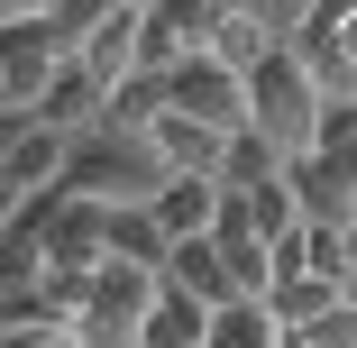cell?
I'll list each match as a JSON object with an SVG mask.
<instances>
[{
  "label": "cell",
  "instance_id": "obj_18",
  "mask_svg": "<svg viewBox=\"0 0 357 348\" xmlns=\"http://www.w3.org/2000/svg\"><path fill=\"white\" fill-rule=\"evenodd\" d=\"M0 348H74L64 321H0Z\"/></svg>",
  "mask_w": 357,
  "mask_h": 348
},
{
  "label": "cell",
  "instance_id": "obj_17",
  "mask_svg": "<svg viewBox=\"0 0 357 348\" xmlns=\"http://www.w3.org/2000/svg\"><path fill=\"white\" fill-rule=\"evenodd\" d=\"M284 348H357V312H330L312 330H284Z\"/></svg>",
  "mask_w": 357,
  "mask_h": 348
},
{
  "label": "cell",
  "instance_id": "obj_16",
  "mask_svg": "<svg viewBox=\"0 0 357 348\" xmlns=\"http://www.w3.org/2000/svg\"><path fill=\"white\" fill-rule=\"evenodd\" d=\"M110 10H119V0H64V10H55V19H46V28H55V37H64V55H74V46H83V37H92V28H101V19H110Z\"/></svg>",
  "mask_w": 357,
  "mask_h": 348
},
{
  "label": "cell",
  "instance_id": "obj_23",
  "mask_svg": "<svg viewBox=\"0 0 357 348\" xmlns=\"http://www.w3.org/2000/svg\"><path fill=\"white\" fill-rule=\"evenodd\" d=\"M348 312H357V275H348Z\"/></svg>",
  "mask_w": 357,
  "mask_h": 348
},
{
  "label": "cell",
  "instance_id": "obj_13",
  "mask_svg": "<svg viewBox=\"0 0 357 348\" xmlns=\"http://www.w3.org/2000/svg\"><path fill=\"white\" fill-rule=\"evenodd\" d=\"M202 348H284V321H275L266 303H220Z\"/></svg>",
  "mask_w": 357,
  "mask_h": 348
},
{
  "label": "cell",
  "instance_id": "obj_12",
  "mask_svg": "<svg viewBox=\"0 0 357 348\" xmlns=\"http://www.w3.org/2000/svg\"><path fill=\"white\" fill-rule=\"evenodd\" d=\"M275 174H294V165H284V147H275L266 128H238L229 156H220V183H229V192H257V183H275Z\"/></svg>",
  "mask_w": 357,
  "mask_h": 348
},
{
  "label": "cell",
  "instance_id": "obj_20",
  "mask_svg": "<svg viewBox=\"0 0 357 348\" xmlns=\"http://www.w3.org/2000/svg\"><path fill=\"white\" fill-rule=\"evenodd\" d=\"M19 211H28V192H19L10 174H0V229H19Z\"/></svg>",
  "mask_w": 357,
  "mask_h": 348
},
{
  "label": "cell",
  "instance_id": "obj_10",
  "mask_svg": "<svg viewBox=\"0 0 357 348\" xmlns=\"http://www.w3.org/2000/svg\"><path fill=\"white\" fill-rule=\"evenodd\" d=\"M266 312L284 330H312V321L348 312V285H339V275H275V285H266Z\"/></svg>",
  "mask_w": 357,
  "mask_h": 348
},
{
  "label": "cell",
  "instance_id": "obj_22",
  "mask_svg": "<svg viewBox=\"0 0 357 348\" xmlns=\"http://www.w3.org/2000/svg\"><path fill=\"white\" fill-rule=\"evenodd\" d=\"M10 19H19V0H0V28H10Z\"/></svg>",
  "mask_w": 357,
  "mask_h": 348
},
{
  "label": "cell",
  "instance_id": "obj_3",
  "mask_svg": "<svg viewBox=\"0 0 357 348\" xmlns=\"http://www.w3.org/2000/svg\"><path fill=\"white\" fill-rule=\"evenodd\" d=\"M156 303H165V275L110 257V266L92 275L83 312L64 321V330H74V348H137V339H147V321H156Z\"/></svg>",
  "mask_w": 357,
  "mask_h": 348
},
{
  "label": "cell",
  "instance_id": "obj_6",
  "mask_svg": "<svg viewBox=\"0 0 357 348\" xmlns=\"http://www.w3.org/2000/svg\"><path fill=\"white\" fill-rule=\"evenodd\" d=\"M220 202H229L220 174H165V192L147 202V211H156V229L183 248V239H211V229H220Z\"/></svg>",
  "mask_w": 357,
  "mask_h": 348
},
{
  "label": "cell",
  "instance_id": "obj_21",
  "mask_svg": "<svg viewBox=\"0 0 357 348\" xmlns=\"http://www.w3.org/2000/svg\"><path fill=\"white\" fill-rule=\"evenodd\" d=\"M64 10V0H19V19H55Z\"/></svg>",
  "mask_w": 357,
  "mask_h": 348
},
{
  "label": "cell",
  "instance_id": "obj_4",
  "mask_svg": "<svg viewBox=\"0 0 357 348\" xmlns=\"http://www.w3.org/2000/svg\"><path fill=\"white\" fill-rule=\"evenodd\" d=\"M294 192H303V211L312 220H357V110H330V137L294 165Z\"/></svg>",
  "mask_w": 357,
  "mask_h": 348
},
{
  "label": "cell",
  "instance_id": "obj_5",
  "mask_svg": "<svg viewBox=\"0 0 357 348\" xmlns=\"http://www.w3.org/2000/svg\"><path fill=\"white\" fill-rule=\"evenodd\" d=\"M174 110H192V119H211V128H248V74H229L220 55H192V64H174Z\"/></svg>",
  "mask_w": 357,
  "mask_h": 348
},
{
  "label": "cell",
  "instance_id": "obj_11",
  "mask_svg": "<svg viewBox=\"0 0 357 348\" xmlns=\"http://www.w3.org/2000/svg\"><path fill=\"white\" fill-rule=\"evenodd\" d=\"M165 285L192 294V303H211V312L238 303V294H229V257H220V239H183V248L165 257Z\"/></svg>",
  "mask_w": 357,
  "mask_h": 348
},
{
  "label": "cell",
  "instance_id": "obj_9",
  "mask_svg": "<svg viewBox=\"0 0 357 348\" xmlns=\"http://www.w3.org/2000/svg\"><path fill=\"white\" fill-rule=\"evenodd\" d=\"M74 64H83L101 92H119V83L137 74V10H128V0H119V10H110V19H101V28L74 46Z\"/></svg>",
  "mask_w": 357,
  "mask_h": 348
},
{
  "label": "cell",
  "instance_id": "obj_19",
  "mask_svg": "<svg viewBox=\"0 0 357 348\" xmlns=\"http://www.w3.org/2000/svg\"><path fill=\"white\" fill-rule=\"evenodd\" d=\"M28 119H37V110H10V101H0V165H10V147L28 137Z\"/></svg>",
  "mask_w": 357,
  "mask_h": 348
},
{
  "label": "cell",
  "instance_id": "obj_2",
  "mask_svg": "<svg viewBox=\"0 0 357 348\" xmlns=\"http://www.w3.org/2000/svg\"><path fill=\"white\" fill-rule=\"evenodd\" d=\"M165 192V156L137 128H92L74 137V165H64V202H101V211H137V202Z\"/></svg>",
  "mask_w": 357,
  "mask_h": 348
},
{
  "label": "cell",
  "instance_id": "obj_8",
  "mask_svg": "<svg viewBox=\"0 0 357 348\" xmlns=\"http://www.w3.org/2000/svg\"><path fill=\"white\" fill-rule=\"evenodd\" d=\"M275 46H284V37H275L257 10H238V0H220V10H211V37H202V55H220L229 74H257Z\"/></svg>",
  "mask_w": 357,
  "mask_h": 348
},
{
  "label": "cell",
  "instance_id": "obj_14",
  "mask_svg": "<svg viewBox=\"0 0 357 348\" xmlns=\"http://www.w3.org/2000/svg\"><path fill=\"white\" fill-rule=\"evenodd\" d=\"M202 339H211V303H192V294L165 285V303H156V321H147L137 348H202Z\"/></svg>",
  "mask_w": 357,
  "mask_h": 348
},
{
  "label": "cell",
  "instance_id": "obj_1",
  "mask_svg": "<svg viewBox=\"0 0 357 348\" xmlns=\"http://www.w3.org/2000/svg\"><path fill=\"white\" fill-rule=\"evenodd\" d=\"M248 128H266L275 147H284V165H303L321 137H330V92H321V74H312V55L284 37L257 74H248Z\"/></svg>",
  "mask_w": 357,
  "mask_h": 348
},
{
  "label": "cell",
  "instance_id": "obj_15",
  "mask_svg": "<svg viewBox=\"0 0 357 348\" xmlns=\"http://www.w3.org/2000/svg\"><path fill=\"white\" fill-rule=\"evenodd\" d=\"M348 19H357V0H303V10H294V46H303L312 64H330L339 37H348Z\"/></svg>",
  "mask_w": 357,
  "mask_h": 348
},
{
  "label": "cell",
  "instance_id": "obj_24",
  "mask_svg": "<svg viewBox=\"0 0 357 348\" xmlns=\"http://www.w3.org/2000/svg\"><path fill=\"white\" fill-rule=\"evenodd\" d=\"M128 10H156V0H128Z\"/></svg>",
  "mask_w": 357,
  "mask_h": 348
},
{
  "label": "cell",
  "instance_id": "obj_7",
  "mask_svg": "<svg viewBox=\"0 0 357 348\" xmlns=\"http://www.w3.org/2000/svg\"><path fill=\"white\" fill-rule=\"evenodd\" d=\"M229 137H238V128H211V119H192V110H165V119L147 128V147L165 156V174H220Z\"/></svg>",
  "mask_w": 357,
  "mask_h": 348
}]
</instances>
